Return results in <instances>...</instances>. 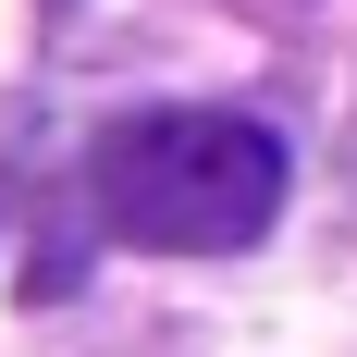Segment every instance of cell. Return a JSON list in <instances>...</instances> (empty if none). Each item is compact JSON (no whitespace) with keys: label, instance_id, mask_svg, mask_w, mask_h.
<instances>
[{"label":"cell","instance_id":"1","mask_svg":"<svg viewBox=\"0 0 357 357\" xmlns=\"http://www.w3.org/2000/svg\"><path fill=\"white\" fill-rule=\"evenodd\" d=\"M86 197L123 247H259L284 222V136L247 111H123L86 148Z\"/></svg>","mask_w":357,"mask_h":357}]
</instances>
